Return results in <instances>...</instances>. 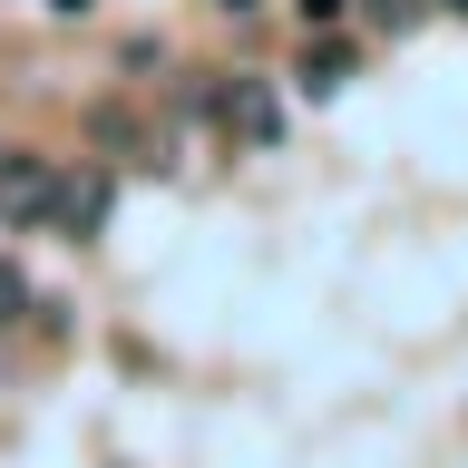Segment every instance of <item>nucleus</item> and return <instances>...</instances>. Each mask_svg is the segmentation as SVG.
Returning <instances> with one entry per match:
<instances>
[{"label":"nucleus","instance_id":"f257e3e1","mask_svg":"<svg viewBox=\"0 0 468 468\" xmlns=\"http://www.w3.org/2000/svg\"><path fill=\"white\" fill-rule=\"evenodd\" d=\"M49 215H58V166L10 146L0 156V225H49Z\"/></svg>","mask_w":468,"mask_h":468},{"label":"nucleus","instance_id":"f03ea898","mask_svg":"<svg viewBox=\"0 0 468 468\" xmlns=\"http://www.w3.org/2000/svg\"><path fill=\"white\" fill-rule=\"evenodd\" d=\"M215 117H225V137H244V146H273V137H283V108H273V88H263V79H225V88H215Z\"/></svg>","mask_w":468,"mask_h":468},{"label":"nucleus","instance_id":"7ed1b4c3","mask_svg":"<svg viewBox=\"0 0 468 468\" xmlns=\"http://www.w3.org/2000/svg\"><path fill=\"white\" fill-rule=\"evenodd\" d=\"M88 137L98 146H117V156H127V166H156V156H166V137H156V127H137V108H88Z\"/></svg>","mask_w":468,"mask_h":468},{"label":"nucleus","instance_id":"20e7f679","mask_svg":"<svg viewBox=\"0 0 468 468\" xmlns=\"http://www.w3.org/2000/svg\"><path fill=\"white\" fill-rule=\"evenodd\" d=\"M49 225L98 234V225H108V176H58V215H49Z\"/></svg>","mask_w":468,"mask_h":468},{"label":"nucleus","instance_id":"39448f33","mask_svg":"<svg viewBox=\"0 0 468 468\" xmlns=\"http://www.w3.org/2000/svg\"><path fill=\"white\" fill-rule=\"evenodd\" d=\"M420 10H430V0H371V20H380V29H410Z\"/></svg>","mask_w":468,"mask_h":468},{"label":"nucleus","instance_id":"423d86ee","mask_svg":"<svg viewBox=\"0 0 468 468\" xmlns=\"http://www.w3.org/2000/svg\"><path fill=\"white\" fill-rule=\"evenodd\" d=\"M20 303H29V283H20V273H10V263H0V322L20 313Z\"/></svg>","mask_w":468,"mask_h":468},{"label":"nucleus","instance_id":"0eeeda50","mask_svg":"<svg viewBox=\"0 0 468 468\" xmlns=\"http://www.w3.org/2000/svg\"><path fill=\"white\" fill-rule=\"evenodd\" d=\"M342 20V0H303V29H332Z\"/></svg>","mask_w":468,"mask_h":468},{"label":"nucleus","instance_id":"6e6552de","mask_svg":"<svg viewBox=\"0 0 468 468\" xmlns=\"http://www.w3.org/2000/svg\"><path fill=\"white\" fill-rule=\"evenodd\" d=\"M49 10H69V20H79V10H88V0H49Z\"/></svg>","mask_w":468,"mask_h":468},{"label":"nucleus","instance_id":"1a4fd4ad","mask_svg":"<svg viewBox=\"0 0 468 468\" xmlns=\"http://www.w3.org/2000/svg\"><path fill=\"white\" fill-rule=\"evenodd\" d=\"M225 10H254V0H225Z\"/></svg>","mask_w":468,"mask_h":468},{"label":"nucleus","instance_id":"9d476101","mask_svg":"<svg viewBox=\"0 0 468 468\" xmlns=\"http://www.w3.org/2000/svg\"><path fill=\"white\" fill-rule=\"evenodd\" d=\"M449 10H459V20H468V0H449Z\"/></svg>","mask_w":468,"mask_h":468}]
</instances>
